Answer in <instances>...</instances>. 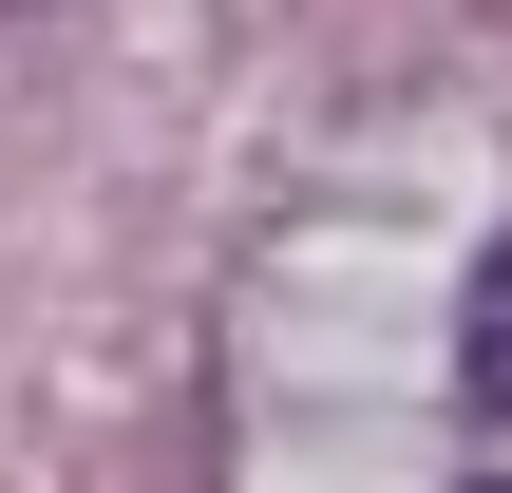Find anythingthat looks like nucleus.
<instances>
[{"label": "nucleus", "mask_w": 512, "mask_h": 493, "mask_svg": "<svg viewBox=\"0 0 512 493\" xmlns=\"http://www.w3.org/2000/svg\"><path fill=\"white\" fill-rule=\"evenodd\" d=\"M456 380H475V418H512V228L475 247V304H456Z\"/></svg>", "instance_id": "obj_1"}, {"label": "nucleus", "mask_w": 512, "mask_h": 493, "mask_svg": "<svg viewBox=\"0 0 512 493\" xmlns=\"http://www.w3.org/2000/svg\"><path fill=\"white\" fill-rule=\"evenodd\" d=\"M0 19H38V0H0Z\"/></svg>", "instance_id": "obj_2"}, {"label": "nucleus", "mask_w": 512, "mask_h": 493, "mask_svg": "<svg viewBox=\"0 0 512 493\" xmlns=\"http://www.w3.org/2000/svg\"><path fill=\"white\" fill-rule=\"evenodd\" d=\"M475 493H512V475H475Z\"/></svg>", "instance_id": "obj_3"}]
</instances>
